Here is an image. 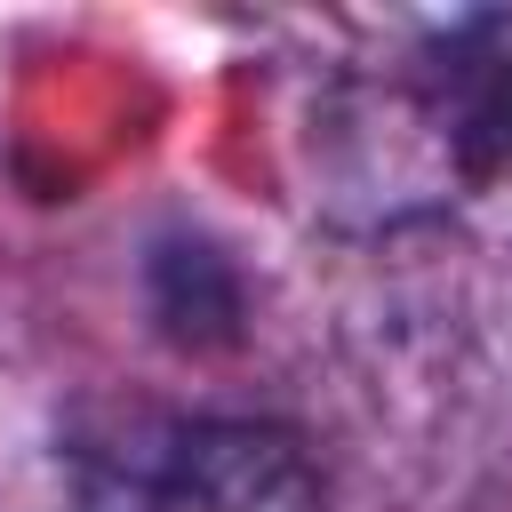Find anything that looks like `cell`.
I'll return each instance as SVG.
<instances>
[{
    "mask_svg": "<svg viewBox=\"0 0 512 512\" xmlns=\"http://www.w3.org/2000/svg\"><path fill=\"white\" fill-rule=\"evenodd\" d=\"M80 512H320V480L280 424L120 416L72 464Z\"/></svg>",
    "mask_w": 512,
    "mask_h": 512,
    "instance_id": "6da1fadb",
    "label": "cell"
}]
</instances>
